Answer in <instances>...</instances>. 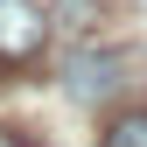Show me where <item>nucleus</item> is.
<instances>
[{
    "label": "nucleus",
    "mask_w": 147,
    "mask_h": 147,
    "mask_svg": "<svg viewBox=\"0 0 147 147\" xmlns=\"http://www.w3.org/2000/svg\"><path fill=\"white\" fill-rule=\"evenodd\" d=\"M49 42V21L35 0H0V63H35Z\"/></svg>",
    "instance_id": "f257e3e1"
},
{
    "label": "nucleus",
    "mask_w": 147,
    "mask_h": 147,
    "mask_svg": "<svg viewBox=\"0 0 147 147\" xmlns=\"http://www.w3.org/2000/svg\"><path fill=\"white\" fill-rule=\"evenodd\" d=\"M105 147H147V112H126V119H112Z\"/></svg>",
    "instance_id": "f03ea898"
},
{
    "label": "nucleus",
    "mask_w": 147,
    "mask_h": 147,
    "mask_svg": "<svg viewBox=\"0 0 147 147\" xmlns=\"http://www.w3.org/2000/svg\"><path fill=\"white\" fill-rule=\"evenodd\" d=\"M0 147H28V140H14V133H0Z\"/></svg>",
    "instance_id": "7ed1b4c3"
}]
</instances>
